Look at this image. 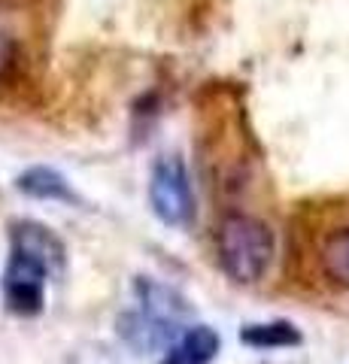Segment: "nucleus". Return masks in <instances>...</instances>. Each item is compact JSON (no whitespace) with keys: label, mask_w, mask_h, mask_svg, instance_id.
<instances>
[{"label":"nucleus","mask_w":349,"mask_h":364,"mask_svg":"<svg viewBox=\"0 0 349 364\" xmlns=\"http://www.w3.org/2000/svg\"><path fill=\"white\" fill-rule=\"evenodd\" d=\"M216 255L234 282H258L274 261V231L255 215L231 213L216 228Z\"/></svg>","instance_id":"1"},{"label":"nucleus","mask_w":349,"mask_h":364,"mask_svg":"<svg viewBox=\"0 0 349 364\" xmlns=\"http://www.w3.org/2000/svg\"><path fill=\"white\" fill-rule=\"evenodd\" d=\"M149 207L155 219L173 228L191 225L195 219V191L186 164L176 155H164L149 173Z\"/></svg>","instance_id":"2"},{"label":"nucleus","mask_w":349,"mask_h":364,"mask_svg":"<svg viewBox=\"0 0 349 364\" xmlns=\"http://www.w3.org/2000/svg\"><path fill=\"white\" fill-rule=\"evenodd\" d=\"M46 279L49 273L33 261L9 252L6 270H4V306L6 313L31 318L43 313L46 306Z\"/></svg>","instance_id":"3"},{"label":"nucleus","mask_w":349,"mask_h":364,"mask_svg":"<svg viewBox=\"0 0 349 364\" xmlns=\"http://www.w3.org/2000/svg\"><path fill=\"white\" fill-rule=\"evenodd\" d=\"M9 243H13L9 252L28 258V261H33V264H40L43 270L49 273V277H55V273L64 270V261H67L64 243L49 231L46 225H40V222H18V225H13Z\"/></svg>","instance_id":"4"},{"label":"nucleus","mask_w":349,"mask_h":364,"mask_svg":"<svg viewBox=\"0 0 349 364\" xmlns=\"http://www.w3.org/2000/svg\"><path fill=\"white\" fill-rule=\"evenodd\" d=\"M134 291H137L140 310L146 316L159 318V322L171 325V328H179V325L186 322V316L191 313L188 301L176 289L161 286V282H155L149 277H137V282H134Z\"/></svg>","instance_id":"5"},{"label":"nucleus","mask_w":349,"mask_h":364,"mask_svg":"<svg viewBox=\"0 0 349 364\" xmlns=\"http://www.w3.org/2000/svg\"><path fill=\"white\" fill-rule=\"evenodd\" d=\"M176 331H179V328L164 325V322H159V318L146 316L143 310L140 313H125L119 318L122 340H125L131 349H137V352H155L161 346H173L176 343V340H173Z\"/></svg>","instance_id":"6"},{"label":"nucleus","mask_w":349,"mask_h":364,"mask_svg":"<svg viewBox=\"0 0 349 364\" xmlns=\"http://www.w3.org/2000/svg\"><path fill=\"white\" fill-rule=\"evenodd\" d=\"M219 349H222L219 331H213L210 325H191L176 337L167 358L176 364H210L219 355Z\"/></svg>","instance_id":"7"},{"label":"nucleus","mask_w":349,"mask_h":364,"mask_svg":"<svg viewBox=\"0 0 349 364\" xmlns=\"http://www.w3.org/2000/svg\"><path fill=\"white\" fill-rule=\"evenodd\" d=\"M18 191H25L28 198L33 200H70V203H80L76 191L70 188L67 182L55 167H28L25 173L16 179Z\"/></svg>","instance_id":"8"},{"label":"nucleus","mask_w":349,"mask_h":364,"mask_svg":"<svg viewBox=\"0 0 349 364\" xmlns=\"http://www.w3.org/2000/svg\"><path fill=\"white\" fill-rule=\"evenodd\" d=\"M319 264L325 279H331L337 289H349V228H340L325 240Z\"/></svg>","instance_id":"9"},{"label":"nucleus","mask_w":349,"mask_h":364,"mask_svg":"<svg viewBox=\"0 0 349 364\" xmlns=\"http://www.w3.org/2000/svg\"><path fill=\"white\" fill-rule=\"evenodd\" d=\"M240 340L252 349H286L301 343V331L291 322H262L246 325L240 331Z\"/></svg>","instance_id":"10"},{"label":"nucleus","mask_w":349,"mask_h":364,"mask_svg":"<svg viewBox=\"0 0 349 364\" xmlns=\"http://www.w3.org/2000/svg\"><path fill=\"white\" fill-rule=\"evenodd\" d=\"M13 61H16V43L0 33V79L6 76V70L13 67Z\"/></svg>","instance_id":"11"},{"label":"nucleus","mask_w":349,"mask_h":364,"mask_svg":"<svg viewBox=\"0 0 349 364\" xmlns=\"http://www.w3.org/2000/svg\"><path fill=\"white\" fill-rule=\"evenodd\" d=\"M161 364H176V361H171V358H164V361H161Z\"/></svg>","instance_id":"12"}]
</instances>
